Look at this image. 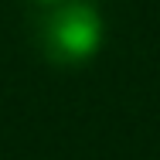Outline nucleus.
<instances>
[{
	"instance_id": "obj_1",
	"label": "nucleus",
	"mask_w": 160,
	"mask_h": 160,
	"mask_svg": "<svg viewBox=\"0 0 160 160\" xmlns=\"http://www.w3.org/2000/svg\"><path fill=\"white\" fill-rule=\"evenodd\" d=\"M106 21L92 0H62L41 21V51L58 68L89 65L102 48Z\"/></svg>"
},
{
	"instance_id": "obj_2",
	"label": "nucleus",
	"mask_w": 160,
	"mask_h": 160,
	"mask_svg": "<svg viewBox=\"0 0 160 160\" xmlns=\"http://www.w3.org/2000/svg\"><path fill=\"white\" fill-rule=\"evenodd\" d=\"M38 3H48V7H51V3H62V0H38Z\"/></svg>"
}]
</instances>
